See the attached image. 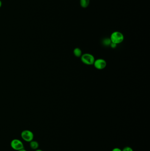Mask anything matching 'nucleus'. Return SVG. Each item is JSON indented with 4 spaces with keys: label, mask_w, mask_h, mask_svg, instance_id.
<instances>
[{
    "label": "nucleus",
    "mask_w": 150,
    "mask_h": 151,
    "mask_svg": "<svg viewBox=\"0 0 150 151\" xmlns=\"http://www.w3.org/2000/svg\"><path fill=\"white\" fill-rule=\"evenodd\" d=\"M124 39V37L123 34L119 31L113 32L110 37L111 42L116 45L122 43Z\"/></svg>",
    "instance_id": "nucleus-1"
},
{
    "label": "nucleus",
    "mask_w": 150,
    "mask_h": 151,
    "mask_svg": "<svg viewBox=\"0 0 150 151\" xmlns=\"http://www.w3.org/2000/svg\"><path fill=\"white\" fill-rule=\"evenodd\" d=\"M81 59L83 63L88 65H93L95 61L94 56L89 53H85L82 55Z\"/></svg>",
    "instance_id": "nucleus-2"
},
{
    "label": "nucleus",
    "mask_w": 150,
    "mask_h": 151,
    "mask_svg": "<svg viewBox=\"0 0 150 151\" xmlns=\"http://www.w3.org/2000/svg\"><path fill=\"white\" fill-rule=\"evenodd\" d=\"M22 139L27 142H30L34 139V135L33 133L29 130H24L21 133Z\"/></svg>",
    "instance_id": "nucleus-3"
},
{
    "label": "nucleus",
    "mask_w": 150,
    "mask_h": 151,
    "mask_svg": "<svg viewBox=\"0 0 150 151\" xmlns=\"http://www.w3.org/2000/svg\"><path fill=\"white\" fill-rule=\"evenodd\" d=\"M11 148L16 151L21 150L24 148V144L22 141L17 139H14L11 142Z\"/></svg>",
    "instance_id": "nucleus-4"
},
{
    "label": "nucleus",
    "mask_w": 150,
    "mask_h": 151,
    "mask_svg": "<svg viewBox=\"0 0 150 151\" xmlns=\"http://www.w3.org/2000/svg\"><path fill=\"white\" fill-rule=\"evenodd\" d=\"M94 67L98 70H103L107 66V62L103 59L99 58L95 60L93 64Z\"/></svg>",
    "instance_id": "nucleus-5"
},
{
    "label": "nucleus",
    "mask_w": 150,
    "mask_h": 151,
    "mask_svg": "<svg viewBox=\"0 0 150 151\" xmlns=\"http://www.w3.org/2000/svg\"><path fill=\"white\" fill-rule=\"evenodd\" d=\"M30 148L33 150H36L39 147V143L36 141H31L30 142Z\"/></svg>",
    "instance_id": "nucleus-6"
},
{
    "label": "nucleus",
    "mask_w": 150,
    "mask_h": 151,
    "mask_svg": "<svg viewBox=\"0 0 150 151\" xmlns=\"http://www.w3.org/2000/svg\"><path fill=\"white\" fill-rule=\"evenodd\" d=\"M75 57H78V58H79V57H81L82 55V51L79 48H75L73 51Z\"/></svg>",
    "instance_id": "nucleus-7"
},
{
    "label": "nucleus",
    "mask_w": 150,
    "mask_h": 151,
    "mask_svg": "<svg viewBox=\"0 0 150 151\" xmlns=\"http://www.w3.org/2000/svg\"><path fill=\"white\" fill-rule=\"evenodd\" d=\"M90 0H80V5L83 8H86L88 6Z\"/></svg>",
    "instance_id": "nucleus-8"
},
{
    "label": "nucleus",
    "mask_w": 150,
    "mask_h": 151,
    "mask_svg": "<svg viewBox=\"0 0 150 151\" xmlns=\"http://www.w3.org/2000/svg\"><path fill=\"white\" fill-rule=\"evenodd\" d=\"M122 151H133V149L130 147H126L123 148Z\"/></svg>",
    "instance_id": "nucleus-9"
},
{
    "label": "nucleus",
    "mask_w": 150,
    "mask_h": 151,
    "mask_svg": "<svg viewBox=\"0 0 150 151\" xmlns=\"http://www.w3.org/2000/svg\"><path fill=\"white\" fill-rule=\"evenodd\" d=\"M112 151H122V150H121V149L119 148H114Z\"/></svg>",
    "instance_id": "nucleus-10"
},
{
    "label": "nucleus",
    "mask_w": 150,
    "mask_h": 151,
    "mask_svg": "<svg viewBox=\"0 0 150 151\" xmlns=\"http://www.w3.org/2000/svg\"><path fill=\"white\" fill-rule=\"evenodd\" d=\"M110 45H111V47H112V48H116V47L117 45L116 44H113V43H111Z\"/></svg>",
    "instance_id": "nucleus-11"
},
{
    "label": "nucleus",
    "mask_w": 150,
    "mask_h": 151,
    "mask_svg": "<svg viewBox=\"0 0 150 151\" xmlns=\"http://www.w3.org/2000/svg\"><path fill=\"white\" fill-rule=\"evenodd\" d=\"M27 151L26 150L25 148H24V149H21V150H18V151Z\"/></svg>",
    "instance_id": "nucleus-12"
},
{
    "label": "nucleus",
    "mask_w": 150,
    "mask_h": 151,
    "mask_svg": "<svg viewBox=\"0 0 150 151\" xmlns=\"http://www.w3.org/2000/svg\"><path fill=\"white\" fill-rule=\"evenodd\" d=\"M1 6H2V2L0 0V8H1Z\"/></svg>",
    "instance_id": "nucleus-13"
},
{
    "label": "nucleus",
    "mask_w": 150,
    "mask_h": 151,
    "mask_svg": "<svg viewBox=\"0 0 150 151\" xmlns=\"http://www.w3.org/2000/svg\"><path fill=\"white\" fill-rule=\"evenodd\" d=\"M35 151H43V150H41V149H36Z\"/></svg>",
    "instance_id": "nucleus-14"
}]
</instances>
